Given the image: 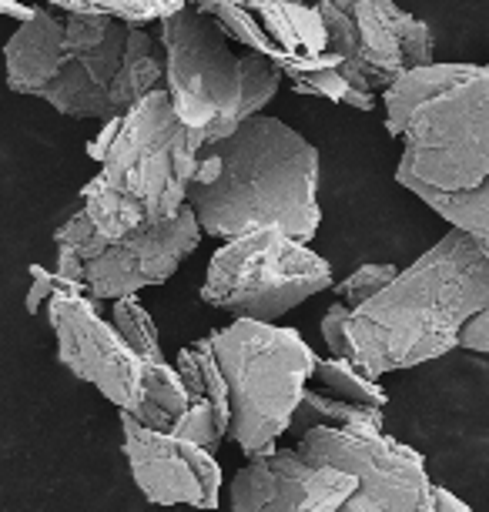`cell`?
<instances>
[{
  "label": "cell",
  "instance_id": "cell-1",
  "mask_svg": "<svg viewBox=\"0 0 489 512\" xmlns=\"http://www.w3.org/2000/svg\"><path fill=\"white\" fill-rule=\"evenodd\" d=\"M426 459L386 432L315 429L248 459L232 512H429Z\"/></svg>",
  "mask_w": 489,
  "mask_h": 512
},
{
  "label": "cell",
  "instance_id": "cell-2",
  "mask_svg": "<svg viewBox=\"0 0 489 512\" xmlns=\"http://www.w3.org/2000/svg\"><path fill=\"white\" fill-rule=\"evenodd\" d=\"M185 208L218 241L282 231L309 245L322 225L319 151L285 121L255 114L198 151Z\"/></svg>",
  "mask_w": 489,
  "mask_h": 512
},
{
  "label": "cell",
  "instance_id": "cell-3",
  "mask_svg": "<svg viewBox=\"0 0 489 512\" xmlns=\"http://www.w3.org/2000/svg\"><path fill=\"white\" fill-rule=\"evenodd\" d=\"M489 298V245L449 228L349 318V365L369 379L416 369L459 349V332Z\"/></svg>",
  "mask_w": 489,
  "mask_h": 512
},
{
  "label": "cell",
  "instance_id": "cell-4",
  "mask_svg": "<svg viewBox=\"0 0 489 512\" xmlns=\"http://www.w3.org/2000/svg\"><path fill=\"white\" fill-rule=\"evenodd\" d=\"M402 141L396 181L412 195H469L489 185V67L429 64L382 94Z\"/></svg>",
  "mask_w": 489,
  "mask_h": 512
},
{
  "label": "cell",
  "instance_id": "cell-5",
  "mask_svg": "<svg viewBox=\"0 0 489 512\" xmlns=\"http://www.w3.org/2000/svg\"><path fill=\"white\" fill-rule=\"evenodd\" d=\"M131 24L37 4L4 44L7 88L78 121H114V84Z\"/></svg>",
  "mask_w": 489,
  "mask_h": 512
},
{
  "label": "cell",
  "instance_id": "cell-6",
  "mask_svg": "<svg viewBox=\"0 0 489 512\" xmlns=\"http://www.w3.org/2000/svg\"><path fill=\"white\" fill-rule=\"evenodd\" d=\"M165 91L178 121L201 144H215L242 128L282 88V74L255 51H235L212 17L181 7L161 21Z\"/></svg>",
  "mask_w": 489,
  "mask_h": 512
},
{
  "label": "cell",
  "instance_id": "cell-7",
  "mask_svg": "<svg viewBox=\"0 0 489 512\" xmlns=\"http://www.w3.org/2000/svg\"><path fill=\"white\" fill-rule=\"evenodd\" d=\"M228 389V439L248 459L265 456L292 429L315 369V355L295 328L245 322L208 335Z\"/></svg>",
  "mask_w": 489,
  "mask_h": 512
},
{
  "label": "cell",
  "instance_id": "cell-8",
  "mask_svg": "<svg viewBox=\"0 0 489 512\" xmlns=\"http://www.w3.org/2000/svg\"><path fill=\"white\" fill-rule=\"evenodd\" d=\"M201 148L205 144L178 121L168 91L161 88L134 104L124 118L104 121L88 154L98 161L94 178L104 188L131 201L148 225H161L185 211Z\"/></svg>",
  "mask_w": 489,
  "mask_h": 512
},
{
  "label": "cell",
  "instance_id": "cell-9",
  "mask_svg": "<svg viewBox=\"0 0 489 512\" xmlns=\"http://www.w3.org/2000/svg\"><path fill=\"white\" fill-rule=\"evenodd\" d=\"M325 288H332V268L305 241L282 231H252L222 241L208 262L201 302L245 322L278 325V318Z\"/></svg>",
  "mask_w": 489,
  "mask_h": 512
},
{
  "label": "cell",
  "instance_id": "cell-10",
  "mask_svg": "<svg viewBox=\"0 0 489 512\" xmlns=\"http://www.w3.org/2000/svg\"><path fill=\"white\" fill-rule=\"evenodd\" d=\"M44 312L57 338V359L64 369L94 385L121 412H131L141 395L145 365L128 349L118 328L98 312V302L84 288L61 285L47 298Z\"/></svg>",
  "mask_w": 489,
  "mask_h": 512
},
{
  "label": "cell",
  "instance_id": "cell-11",
  "mask_svg": "<svg viewBox=\"0 0 489 512\" xmlns=\"http://www.w3.org/2000/svg\"><path fill=\"white\" fill-rule=\"evenodd\" d=\"M188 7L208 14L228 41L262 54L289 81L339 64L319 11L302 0H188Z\"/></svg>",
  "mask_w": 489,
  "mask_h": 512
},
{
  "label": "cell",
  "instance_id": "cell-12",
  "mask_svg": "<svg viewBox=\"0 0 489 512\" xmlns=\"http://www.w3.org/2000/svg\"><path fill=\"white\" fill-rule=\"evenodd\" d=\"M121 436H124V459L131 466V479L148 502H155V506L218 509L225 472L212 452L191 446L185 439L141 429L124 412H121Z\"/></svg>",
  "mask_w": 489,
  "mask_h": 512
},
{
  "label": "cell",
  "instance_id": "cell-13",
  "mask_svg": "<svg viewBox=\"0 0 489 512\" xmlns=\"http://www.w3.org/2000/svg\"><path fill=\"white\" fill-rule=\"evenodd\" d=\"M201 238L205 235L191 208L161 225L138 228L134 235L104 245L84 265V292L94 302H118V298H134L141 288L165 285Z\"/></svg>",
  "mask_w": 489,
  "mask_h": 512
},
{
  "label": "cell",
  "instance_id": "cell-14",
  "mask_svg": "<svg viewBox=\"0 0 489 512\" xmlns=\"http://www.w3.org/2000/svg\"><path fill=\"white\" fill-rule=\"evenodd\" d=\"M356 27V74L382 98L402 74L436 64L433 31L396 0H332Z\"/></svg>",
  "mask_w": 489,
  "mask_h": 512
},
{
  "label": "cell",
  "instance_id": "cell-15",
  "mask_svg": "<svg viewBox=\"0 0 489 512\" xmlns=\"http://www.w3.org/2000/svg\"><path fill=\"white\" fill-rule=\"evenodd\" d=\"M386 392L376 379L362 375L356 365L339 359H315V369L305 385V399L292 419L289 432H305L315 425L325 429L386 432Z\"/></svg>",
  "mask_w": 489,
  "mask_h": 512
},
{
  "label": "cell",
  "instance_id": "cell-16",
  "mask_svg": "<svg viewBox=\"0 0 489 512\" xmlns=\"http://www.w3.org/2000/svg\"><path fill=\"white\" fill-rule=\"evenodd\" d=\"M161 88H165V51H161V41L148 34V27H131L128 54H124L118 84H114V118H124L134 104Z\"/></svg>",
  "mask_w": 489,
  "mask_h": 512
},
{
  "label": "cell",
  "instance_id": "cell-17",
  "mask_svg": "<svg viewBox=\"0 0 489 512\" xmlns=\"http://www.w3.org/2000/svg\"><path fill=\"white\" fill-rule=\"evenodd\" d=\"M185 412H188V392L178 379L175 365H168V362L145 365V375H141V395H138V402H134V409L124 415H131L141 429L171 436Z\"/></svg>",
  "mask_w": 489,
  "mask_h": 512
},
{
  "label": "cell",
  "instance_id": "cell-18",
  "mask_svg": "<svg viewBox=\"0 0 489 512\" xmlns=\"http://www.w3.org/2000/svg\"><path fill=\"white\" fill-rule=\"evenodd\" d=\"M34 4L57 7L67 14H108L131 27H148L151 21H165L188 0H34Z\"/></svg>",
  "mask_w": 489,
  "mask_h": 512
},
{
  "label": "cell",
  "instance_id": "cell-19",
  "mask_svg": "<svg viewBox=\"0 0 489 512\" xmlns=\"http://www.w3.org/2000/svg\"><path fill=\"white\" fill-rule=\"evenodd\" d=\"M111 325L118 328V335L128 342V349L138 355L141 365H158L168 362L158 342V328L151 322L148 308L138 298H118L111 302Z\"/></svg>",
  "mask_w": 489,
  "mask_h": 512
},
{
  "label": "cell",
  "instance_id": "cell-20",
  "mask_svg": "<svg viewBox=\"0 0 489 512\" xmlns=\"http://www.w3.org/2000/svg\"><path fill=\"white\" fill-rule=\"evenodd\" d=\"M292 88L299 94H309V98H322V101H335V104H349V108H359V111H372L379 104V98H369L352 88L345 77L335 71V67H325V71H315V74H305L299 81H292Z\"/></svg>",
  "mask_w": 489,
  "mask_h": 512
},
{
  "label": "cell",
  "instance_id": "cell-21",
  "mask_svg": "<svg viewBox=\"0 0 489 512\" xmlns=\"http://www.w3.org/2000/svg\"><path fill=\"white\" fill-rule=\"evenodd\" d=\"M399 275V268L392 262H369V265H359L356 272L349 278H342L339 285H335V295H339V305H345L349 312H356L366 302H372L382 288H386L392 278Z\"/></svg>",
  "mask_w": 489,
  "mask_h": 512
},
{
  "label": "cell",
  "instance_id": "cell-22",
  "mask_svg": "<svg viewBox=\"0 0 489 512\" xmlns=\"http://www.w3.org/2000/svg\"><path fill=\"white\" fill-rule=\"evenodd\" d=\"M349 318L352 312L339 302L322 315V342L329 349V359L349 362Z\"/></svg>",
  "mask_w": 489,
  "mask_h": 512
},
{
  "label": "cell",
  "instance_id": "cell-23",
  "mask_svg": "<svg viewBox=\"0 0 489 512\" xmlns=\"http://www.w3.org/2000/svg\"><path fill=\"white\" fill-rule=\"evenodd\" d=\"M27 272H31V288H27L24 305H27V312L37 315V312H44L47 298H51V295H54L57 288H61L64 282L51 272V268H44V265H31V268H27Z\"/></svg>",
  "mask_w": 489,
  "mask_h": 512
},
{
  "label": "cell",
  "instance_id": "cell-24",
  "mask_svg": "<svg viewBox=\"0 0 489 512\" xmlns=\"http://www.w3.org/2000/svg\"><path fill=\"white\" fill-rule=\"evenodd\" d=\"M459 349L489 355V298H486V305L463 325V332H459Z\"/></svg>",
  "mask_w": 489,
  "mask_h": 512
},
{
  "label": "cell",
  "instance_id": "cell-25",
  "mask_svg": "<svg viewBox=\"0 0 489 512\" xmlns=\"http://www.w3.org/2000/svg\"><path fill=\"white\" fill-rule=\"evenodd\" d=\"M429 512H473V509H469L456 492H449L433 482V489H429Z\"/></svg>",
  "mask_w": 489,
  "mask_h": 512
},
{
  "label": "cell",
  "instance_id": "cell-26",
  "mask_svg": "<svg viewBox=\"0 0 489 512\" xmlns=\"http://www.w3.org/2000/svg\"><path fill=\"white\" fill-rule=\"evenodd\" d=\"M17 4H34V0H17Z\"/></svg>",
  "mask_w": 489,
  "mask_h": 512
}]
</instances>
